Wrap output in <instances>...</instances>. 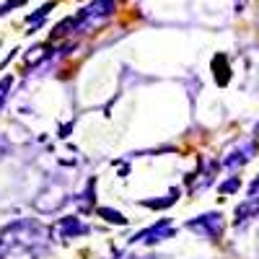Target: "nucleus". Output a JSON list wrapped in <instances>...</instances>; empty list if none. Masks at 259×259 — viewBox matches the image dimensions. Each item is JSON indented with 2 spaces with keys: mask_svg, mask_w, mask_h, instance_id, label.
<instances>
[{
  "mask_svg": "<svg viewBox=\"0 0 259 259\" xmlns=\"http://www.w3.org/2000/svg\"><path fill=\"white\" fill-rule=\"evenodd\" d=\"M109 11H114V0H96V3H91L83 11V16H101V13H109Z\"/></svg>",
  "mask_w": 259,
  "mask_h": 259,
  "instance_id": "obj_1",
  "label": "nucleus"
},
{
  "mask_svg": "<svg viewBox=\"0 0 259 259\" xmlns=\"http://www.w3.org/2000/svg\"><path fill=\"white\" fill-rule=\"evenodd\" d=\"M218 62L223 65V55H221V57H215V62H212L215 73H218ZM226 80H228V73H226V68H221V83H226Z\"/></svg>",
  "mask_w": 259,
  "mask_h": 259,
  "instance_id": "obj_2",
  "label": "nucleus"
}]
</instances>
